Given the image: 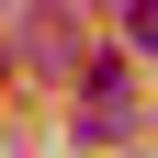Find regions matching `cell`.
Here are the masks:
<instances>
[{
	"mask_svg": "<svg viewBox=\"0 0 158 158\" xmlns=\"http://www.w3.org/2000/svg\"><path fill=\"white\" fill-rule=\"evenodd\" d=\"M124 34H135V56H158V0H135V11H124Z\"/></svg>",
	"mask_w": 158,
	"mask_h": 158,
	"instance_id": "6da1fadb",
	"label": "cell"
}]
</instances>
